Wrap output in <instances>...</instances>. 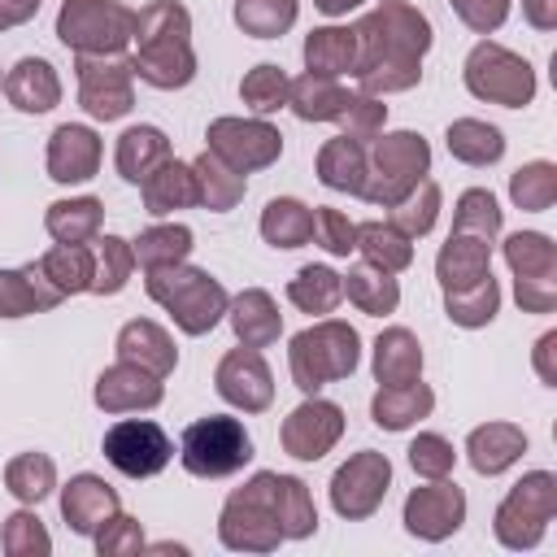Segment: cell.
Returning a JSON list of instances; mask_svg holds the SVG:
<instances>
[{
	"label": "cell",
	"instance_id": "cell-22",
	"mask_svg": "<svg viewBox=\"0 0 557 557\" xmlns=\"http://www.w3.org/2000/svg\"><path fill=\"white\" fill-rule=\"evenodd\" d=\"M226 318H231V331L244 348H270L283 335V313H278L274 296L261 292V287H244L226 305Z\"/></svg>",
	"mask_w": 557,
	"mask_h": 557
},
{
	"label": "cell",
	"instance_id": "cell-59",
	"mask_svg": "<svg viewBox=\"0 0 557 557\" xmlns=\"http://www.w3.org/2000/svg\"><path fill=\"white\" fill-rule=\"evenodd\" d=\"M557 331H544L540 339H535V374L548 383V387H557Z\"/></svg>",
	"mask_w": 557,
	"mask_h": 557
},
{
	"label": "cell",
	"instance_id": "cell-54",
	"mask_svg": "<svg viewBox=\"0 0 557 557\" xmlns=\"http://www.w3.org/2000/svg\"><path fill=\"white\" fill-rule=\"evenodd\" d=\"M453 461H457L453 444H448L444 435H435V431H422V435L409 444V466H413L422 479H448V474H453Z\"/></svg>",
	"mask_w": 557,
	"mask_h": 557
},
{
	"label": "cell",
	"instance_id": "cell-29",
	"mask_svg": "<svg viewBox=\"0 0 557 557\" xmlns=\"http://www.w3.org/2000/svg\"><path fill=\"white\" fill-rule=\"evenodd\" d=\"M144 209L152 213V218H165V213H174V209H191V205H200L196 200V174H191V165H183V161H161L144 183Z\"/></svg>",
	"mask_w": 557,
	"mask_h": 557
},
{
	"label": "cell",
	"instance_id": "cell-61",
	"mask_svg": "<svg viewBox=\"0 0 557 557\" xmlns=\"http://www.w3.org/2000/svg\"><path fill=\"white\" fill-rule=\"evenodd\" d=\"M522 13L535 30H553L557 26V0H522Z\"/></svg>",
	"mask_w": 557,
	"mask_h": 557
},
{
	"label": "cell",
	"instance_id": "cell-6",
	"mask_svg": "<svg viewBox=\"0 0 557 557\" xmlns=\"http://www.w3.org/2000/svg\"><path fill=\"white\" fill-rule=\"evenodd\" d=\"M431 170V144L418 131H392L379 135L370 157H366V183H361V200L392 209L396 200H405Z\"/></svg>",
	"mask_w": 557,
	"mask_h": 557
},
{
	"label": "cell",
	"instance_id": "cell-10",
	"mask_svg": "<svg viewBox=\"0 0 557 557\" xmlns=\"http://www.w3.org/2000/svg\"><path fill=\"white\" fill-rule=\"evenodd\" d=\"M466 87H470V96H479V100H487V104L522 109V104H531V96H535V70H531L518 52H509V48L483 39V44H474L470 57H466Z\"/></svg>",
	"mask_w": 557,
	"mask_h": 557
},
{
	"label": "cell",
	"instance_id": "cell-40",
	"mask_svg": "<svg viewBox=\"0 0 557 557\" xmlns=\"http://www.w3.org/2000/svg\"><path fill=\"white\" fill-rule=\"evenodd\" d=\"M448 152L461 161V165H496L505 157V139L492 122H479V117H457L448 126Z\"/></svg>",
	"mask_w": 557,
	"mask_h": 557
},
{
	"label": "cell",
	"instance_id": "cell-19",
	"mask_svg": "<svg viewBox=\"0 0 557 557\" xmlns=\"http://www.w3.org/2000/svg\"><path fill=\"white\" fill-rule=\"evenodd\" d=\"M165 396L161 379L131 366V361H117L109 366L100 379H96V405L104 413H139V409H157Z\"/></svg>",
	"mask_w": 557,
	"mask_h": 557
},
{
	"label": "cell",
	"instance_id": "cell-58",
	"mask_svg": "<svg viewBox=\"0 0 557 557\" xmlns=\"http://www.w3.org/2000/svg\"><path fill=\"white\" fill-rule=\"evenodd\" d=\"M513 296L527 313H553L557 309V278H513Z\"/></svg>",
	"mask_w": 557,
	"mask_h": 557
},
{
	"label": "cell",
	"instance_id": "cell-14",
	"mask_svg": "<svg viewBox=\"0 0 557 557\" xmlns=\"http://www.w3.org/2000/svg\"><path fill=\"white\" fill-rule=\"evenodd\" d=\"M78 104L96 122H117L135 104V70L126 57H78Z\"/></svg>",
	"mask_w": 557,
	"mask_h": 557
},
{
	"label": "cell",
	"instance_id": "cell-50",
	"mask_svg": "<svg viewBox=\"0 0 557 557\" xmlns=\"http://www.w3.org/2000/svg\"><path fill=\"white\" fill-rule=\"evenodd\" d=\"M287 87H292V78H287L278 65L261 61V65H252V70L244 74L239 96H244V104H248L252 113H274V109L287 104Z\"/></svg>",
	"mask_w": 557,
	"mask_h": 557
},
{
	"label": "cell",
	"instance_id": "cell-37",
	"mask_svg": "<svg viewBox=\"0 0 557 557\" xmlns=\"http://www.w3.org/2000/svg\"><path fill=\"white\" fill-rule=\"evenodd\" d=\"M44 278L61 292V296H78L91 292V274H96V252L87 244H57L39 257Z\"/></svg>",
	"mask_w": 557,
	"mask_h": 557
},
{
	"label": "cell",
	"instance_id": "cell-18",
	"mask_svg": "<svg viewBox=\"0 0 557 557\" xmlns=\"http://www.w3.org/2000/svg\"><path fill=\"white\" fill-rule=\"evenodd\" d=\"M100 170V135L83 122H61L48 139V178L87 183Z\"/></svg>",
	"mask_w": 557,
	"mask_h": 557
},
{
	"label": "cell",
	"instance_id": "cell-55",
	"mask_svg": "<svg viewBox=\"0 0 557 557\" xmlns=\"http://www.w3.org/2000/svg\"><path fill=\"white\" fill-rule=\"evenodd\" d=\"M91 540H96V553L100 557H131V553L144 548V527H139V518H131V513L117 509Z\"/></svg>",
	"mask_w": 557,
	"mask_h": 557
},
{
	"label": "cell",
	"instance_id": "cell-12",
	"mask_svg": "<svg viewBox=\"0 0 557 557\" xmlns=\"http://www.w3.org/2000/svg\"><path fill=\"white\" fill-rule=\"evenodd\" d=\"M100 453L126 479H152V474H161L170 466L174 444H170V435L157 422H148V418H122V422H113L104 431Z\"/></svg>",
	"mask_w": 557,
	"mask_h": 557
},
{
	"label": "cell",
	"instance_id": "cell-34",
	"mask_svg": "<svg viewBox=\"0 0 557 557\" xmlns=\"http://www.w3.org/2000/svg\"><path fill=\"white\" fill-rule=\"evenodd\" d=\"M305 65L309 74L339 78L357 65V35L352 26H318L305 35Z\"/></svg>",
	"mask_w": 557,
	"mask_h": 557
},
{
	"label": "cell",
	"instance_id": "cell-15",
	"mask_svg": "<svg viewBox=\"0 0 557 557\" xmlns=\"http://www.w3.org/2000/svg\"><path fill=\"white\" fill-rule=\"evenodd\" d=\"M344 435V409L335 400H300L283 426H278V440H283V453L296 457V461H322Z\"/></svg>",
	"mask_w": 557,
	"mask_h": 557
},
{
	"label": "cell",
	"instance_id": "cell-45",
	"mask_svg": "<svg viewBox=\"0 0 557 557\" xmlns=\"http://www.w3.org/2000/svg\"><path fill=\"white\" fill-rule=\"evenodd\" d=\"M496 309H500V287H496L492 274H483L479 283H470V287H461V292H444V313H448L457 326H466V331L487 326V322L496 318Z\"/></svg>",
	"mask_w": 557,
	"mask_h": 557
},
{
	"label": "cell",
	"instance_id": "cell-38",
	"mask_svg": "<svg viewBox=\"0 0 557 557\" xmlns=\"http://www.w3.org/2000/svg\"><path fill=\"white\" fill-rule=\"evenodd\" d=\"M261 235L270 248H305L313 239V209L305 200L278 196L261 213Z\"/></svg>",
	"mask_w": 557,
	"mask_h": 557
},
{
	"label": "cell",
	"instance_id": "cell-42",
	"mask_svg": "<svg viewBox=\"0 0 557 557\" xmlns=\"http://www.w3.org/2000/svg\"><path fill=\"white\" fill-rule=\"evenodd\" d=\"M505 261L513 278H557V244L540 231H518L505 239Z\"/></svg>",
	"mask_w": 557,
	"mask_h": 557
},
{
	"label": "cell",
	"instance_id": "cell-2",
	"mask_svg": "<svg viewBox=\"0 0 557 557\" xmlns=\"http://www.w3.org/2000/svg\"><path fill=\"white\" fill-rule=\"evenodd\" d=\"M135 57L131 70L135 78H144L157 91H174L187 87L196 78V52H191V13L178 0H152L135 13V30H131Z\"/></svg>",
	"mask_w": 557,
	"mask_h": 557
},
{
	"label": "cell",
	"instance_id": "cell-52",
	"mask_svg": "<svg viewBox=\"0 0 557 557\" xmlns=\"http://www.w3.org/2000/svg\"><path fill=\"white\" fill-rule=\"evenodd\" d=\"M453 231H470V235L496 239V235H500V209H496V196L483 191V187L461 191L457 213H453Z\"/></svg>",
	"mask_w": 557,
	"mask_h": 557
},
{
	"label": "cell",
	"instance_id": "cell-62",
	"mask_svg": "<svg viewBox=\"0 0 557 557\" xmlns=\"http://www.w3.org/2000/svg\"><path fill=\"white\" fill-rule=\"evenodd\" d=\"M318 4V13H326V17H344V13H352L357 4H366V0H313Z\"/></svg>",
	"mask_w": 557,
	"mask_h": 557
},
{
	"label": "cell",
	"instance_id": "cell-43",
	"mask_svg": "<svg viewBox=\"0 0 557 557\" xmlns=\"http://www.w3.org/2000/svg\"><path fill=\"white\" fill-rule=\"evenodd\" d=\"M287 300L300 313H331L344 300V283H339V274L331 265H305L287 283Z\"/></svg>",
	"mask_w": 557,
	"mask_h": 557
},
{
	"label": "cell",
	"instance_id": "cell-3",
	"mask_svg": "<svg viewBox=\"0 0 557 557\" xmlns=\"http://www.w3.org/2000/svg\"><path fill=\"white\" fill-rule=\"evenodd\" d=\"M144 287L148 296L174 318V326L183 335H205L226 318V287L196 265H161V270H144Z\"/></svg>",
	"mask_w": 557,
	"mask_h": 557
},
{
	"label": "cell",
	"instance_id": "cell-13",
	"mask_svg": "<svg viewBox=\"0 0 557 557\" xmlns=\"http://www.w3.org/2000/svg\"><path fill=\"white\" fill-rule=\"evenodd\" d=\"M387 483H392V461L387 453H374V448H361L352 453L335 474H331V509L348 522H361L370 518L383 496H387Z\"/></svg>",
	"mask_w": 557,
	"mask_h": 557
},
{
	"label": "cell",
	"instance_id": "cell-30",
	"mask_svg": "<svg viewBox=\"0 0 557 557\" xmlns=\"http://www.w3.org/2000/svg\"><path fill=\"white\" fill-rule=\"evenodd\" d=\"M117 174L126 183H144L161 161H170V139L161 126H126L117 135Z\"/></svg>",
	"mask_w": 557,
	"mask_h": 557
},
{
	"label": "cell",
	"instance_id": "cell-31",
	"mask_svg": "<svg viewBox=\"0 0 557 557\" xmlns=\"http://www.w3.org/2000/svg\"><path fill=\"white\" fill-rule=\"evenodd\" d=\"M348 96H352V91H344V87H339L335 78H326V74H300V78H292V87H287V109H292L300 122H335V117L344 113Z\"/></svg>",
	"mask_w": 557,
	"mask_h": 557
},
{
	"label": "cell",
	"instance_id": "cell-63",
	"mask_svg": "<svg viewBox=\"0 0 557 557\" xmlns=\"http://www.w3.org/2000/svg\"><path fill=\"white\" fill-rule=\"evenodd\" d=\"M0 87H4V78H0Z\"/></svg>",
	"mask_w": 557,
	"mask_h": 557
},
{
	"label": "cell",
	"instance_id": "cell-44",
	"mask_svg": "<svg viewBox=\"0 0 557 557\" xmlns=\"http://www.w3.org/2000/svg\"><path fill=\"white\" fill-rule=\"evenodd\" d=\"M4 487L22 500V505H39L44 496H52L57 487V466L48 453H17L4 466Z\"/></svg>",
	"mask_w": 557,
	"mask_h": 557
},
{
	"label": "cell",
	"instance_id": "cell-4",
	"mask_svg": "<svg viewBox=\"0 0 557 557\" xmlns=\"http://www.w3.org/2000/svg\"><path fill=\"white\" fill-rule=\"evenodd\" d=\"M218 540L235 553H274L283 544L278 518V474L257 470L244 487H235L218 518Z\"/></svg>",
	"mask_w": 557,
	"mask_h": 557
},
{
	"label": "cell",
	"instance_id": "cell-21",
	"mask_svg": "<svg viewBox=\"0 0 557 557\" xmlns=\"http://www.w3.org/2000/svg\"><path fill=\"white\" fill-rule=\"evenodd\" d=\"M492 274V239L470 235V231H448L440 257H435V278L444 292H461Z\"/></svg>",
	"mask_w": 557,
	"mask_h": 557
},
{
	"label": "cell",
	"instance_id": "cell-28",
	"mask_svg": "<svg viewBox=\"0 0 557 557\" xmlns=\"http://www.w3.org/2000/svg\"><path fill=\"white\" fill-rule=\"evenodd\" d=\"M431 409H435V392H431L422 379L400 383V387H379L374 400H370V418H374V426H383V431H405V426H413L418 418H426Z\"/></svg>",
	"mask_w": 557,
	"mask_h": 557
},
{
	"label": "cell",
	"instance_id": "cell-39",
	"mask_svg": "<svg viewBox=\"0 0 557 557\" xmlns=\"http://www.w3.org/2000/svg\"><path fill=\"white\" fill-rule=\"evenodd\" d=\"M357 252L387 274H400L413 265V244L392 222H357Z\"/></svg>",
	"mask_w": 557,
	"mask_h": 557
},
{
	"label": "cell",
	"instance_id": "cell-26",
	"mask_svg": "<svg viewBox=\"0 0 557 557\" xmlns=\"http://www.w3.org/2000/svg\"><path fill=\"white\" fill-rule=\"evenodd\" d=\"M65 296L44 278L39 261L22 265V270H0V318H26V313H44L52 305H61Z\"/></svg>",
	"mask_w": 557,
	"mask_h": 557
},
{
	"label": "cell",
	"instance_id": "cell-16",
	"mask_svg": "<svg viewBox=\"0 0 557 557\" xmlns=\"http://www.w3.org/2000/svg\"><path fill=\"white\" fill-rule=\"evenodd\" d=\"M466 522V492L448 479H431L426 487H413L405 496V531L418 540H448Z\"/></svg>",
	"mask_w": 557,
	"mask_h": 557
},
{
	"label": "cell",
	"instance_id": "cell-7",
	"mask_svg": "<svg viewBox=\"0 0 557 557\" xmlns=\"http://www.w3.org/2000/svg\"><path fill=\"white\" fill-rule=\"evenodd\" d=\"M135 30V9L122 0H65L57 13V39L78 57H122Z\"/></svg>",
	"mask_w": 557,
	"mask_h": 557
},
{
	"label": "cell",
	"instance_id": "cell-8",
	"mask_svg": "<svg viewBox=\"0 0 557 557\" xmlns=\"http://www.w3.org/2000/svg\"><path fill=\"white\" fill-rule=\"evenodd\" d=\"M178 457H183V470L196 479H226L252 461V440L239 418L209 413L183 431Z\"/></svg>",
	"mask_w": 557,
	"mask_h": 557
},
{
	"label": "cell",
	"instance_id": "cell-56",
	"mask_svg": "<svg viewBox=\"0 0 557 557\" xmlns=\"http://www.w3.org/2000/svg\"><path fill=\"white\" fill-rule=\"evenodd\" d=\"M313 239L331 252V257H348L357 248V222H348L339 209H313Z\"/></svg>",
	"mask_w": 557,
	"mask_h": 557
},
{
	"label": "cell",
	"instance_id": "cell-27",
	"mask_svg": "<svg viewBox=\"0 0 557 557\" xmlns=\"http://www.w3.org/2000/svg\"><path fill=\"white\" fill-rule=\"evenodd\" d=\"M374 379H379V387H400V383L422 379V344L413 331L387 326L374 339Z\"/></svg>",
	"mask_w": 557,
	"mask_h": 557
},
{
	"label": "cell",
	"instance_id": "cell-32",
	"mask_svg": "<svg viewBox=\"0 0 557 557\" xmlns=\"http://www.w3.org/2000/svg\"><path fill=\"white\" fill-rule=\"evenodd\" d=\"M318 183L331 187V191L361 196V183H366V144L348 139V135L326 139L318 148Z\"/></svg>",
	"mask_w": 557,
	"mask_h": 557
},
{
	"label": "cell",
	"instance_id": "cell-9",
	"mask_svg": "<svg viewBox=\"0 0 557 557\" xmlns=\"http://www.w3.org/2000/svg\"><path fill=\"white\" fill-rule=\"evenodd\" d=\"M553 518H557V479L548 470H531L496 505L492 531L505 548H535Z\"/></svg>",
	"mask_w": 557,
	"mask_h": 557
},
{
	"label": "cell",
	"instance_id": "cell-1",
	"mask_svg": "<svg viewBox=\"0 0 557 557\" xmlns=\"http://www.w3.org/2000/svg\"><path fill=\"white\" fill-rule=\"evenodd\" d=\"M357 87L361 96L409 91L422 78V57L431 48V22L405 0H379L357 26Z\"/></svg>",
	"mask_w": 557,
	"mask_h": 557
},
{
	"label": "cell",
	"instance_id": "cell-57",
	"mask_svg": "<svg viewBox=\"0 0 557 557\" xmlns=\"http://www.w3.org/2000/svg\"><path fill=\"white\" fill-rule=\"evenodd\" d=\"M453 4V13L470 26V30H479V35H492L505 17H509V0H448Z\"/></svg>",
	"mask_w": 557,
	"mask_h": 557
},
{
	"label": "cell",
	"instance_id": "cell-47",
	"mask_svg": "<svg viewBox=\"0 0 557 557\" xmlns=\"http://www.w3.org/2000/svg\"><path fill=\"white\" fill-rule=\"evenodd\" d=\"M296 0H235V26L252 39H278L296 22Z\"/></svg>",
	"mask_w": 557,
	"mask_h": 557
},
{
	"label": "cell",
	"instance_id": "cell-46",
	"mask_svg": "<svg viewBox=\"0 0 557 557\" xmlns=\"http://www.w3.org/2000/svg\"><path fill=\"white\" fill-rule=\"evenodd\" d=\"M509 200L527 213H544L557 200V165L553 161H527L509 174Z\"/></svg>",
	"mask_w": 557,
	"mask_h": 557
},
{
	"label": "cell",
	"instance_id": "cell-23",
	"mask_svg": "<svg viewBox=\"0 0 557 557\" xmlns=\"http://www.w3.org/2000/svg\"><path fill=\"white\" fill-rule=\"evenodd\" d=\"M117 361H131V366L165 379L178 366V348H174V339H170L165 326H157L148 318H135V322H126L117 331Z\"/></svg>",
	"mask_w": 557,
	"mask_h": 557
},
{
	"label": "cell",
	"instance_id": "cell-11",
	"mask_svg": "<svg viewBox=\"0 0 557 557\" xmlns=\"http://www.w3.org/2000/svg\"><path fill=\"white\" fill-rule=\"evenodd\" d=\"M205 139H209V152L222 157L239 174L265 170L283 152V135L265 117H213L209 131H205Z\"/></svg>",
	"mask_w": 557,
	"mask_h": 557
},
{
	"label": "cell",
	"instance_id": "cell-49",
	"mask_svg": "<svg viewBox=\"0 0 557 557\" xmlns=\"http://www.w3.org/2000/svg\"><path fill=\"white\" fill-rule=\"evenodd\" d=\"M435 218H440V187H435L431 178H422L405 200L392 205V218H387V222H392L400 235L418 239V235H426V231L435 226Z\"/></svg>",
	"mask_w": 557,
	"mask_h": 557
},
{
	"label": "cell",
	"instance_id": "cell-51",
	"mask_svg": "<svg viewBox=\"0 0 557 557\" xmlns=\"http://www.w3.org/2000/svg\"><path fill=\"white\" fill-rule=\"evenodd\" d=\"M0 544H4L9 557H48L52 553V535L39 522V513H30V509H17V513L4 518Z\"/></svg>",
	"mask_w": 557,
	"mask_h": 557
},
{
	"label": "cell",
	"instance_id": "cell-25",
	"mask_svg": "<svg viewBox=\"0 0 557 557\" xmlns=\"http://www.w3.org/2000/svg\"><path fill=\"white\" fill-rule=\"evenodd\" d=\"M522 453H527V431L513 426V422H483V426H474L470 440H466L470 466H474L479 474H487V479H492V474H505Z\"/></svg>",
	"mask_w": 557,
	"mask_h": 557
},
{
	"label": "cell",
	"instance_id": "cell-35",
	"mask_svg": "<svg viewBox=\"0 0 557 557\" xmlns=\"http://www.w3.org/2000/svg\"><path fill=\"white\" fill-rule=\"evenodd\" d=\"M191 174H196V200L205 205V209H213V213H226V209H235L239 200H244V174L239 170H231L222 157H213L209 148L191 161Z\"/></svg>",
	"mask_w": 557,
	"mask_h": 557
},
{
	"label": "cell",
	"instance_id": "cell-20",
	"mask_svg": "<svg viewBox=\"0 0 557 557\" xmlns=\"http://www.w3.org/2000/svg\"><path fill=\"white\" fill-rule=\"evenodd\" d=\"M117 509H122V500L100 474H74L61 487V518L74 535H96Z\"/></svg>",
	"mask_w": 557,
	"mask_h": 557
},
{
	"label": "cell",
	"instance_id": "cell-36",
	"mask_svg": "<svg viewBox=\"0 0 557 557\" xmlns=\"http://www.w3.org/2000/svg\"><path fill=\"white\" fill-rule=\"evenodd\" d=\"M104 205L96 196H74V200H52L44 213V226L57 244H87L100 235Z\"/></svg>",
	"mask_w": 557,
	"mask_h": 557
},
{
	"label": "cell",
	"instance_id": "cell-33",
	"mask_svg": "<svg viewBox=\"0 0 557 557\" xmlns=\"http://www.w3.org/2000/svg\"><path fill=\"white\" fill-rule=\"evenodd\" d=\"M339 283H344V296H348L361 313H370V318H383V313H392V309L400 305V283H396V274H387V270H379V265H370V261L348 265V274H339Z\"/></svg>",
	"mask_w": 557,
	"mask_h": 557
},
{
	"label": "cell",
	"instance_id": "cell-17",
	"mask_svg": "<svg viewBox=\"0 0 557 557\" xmlns=\"http://www.w3.org/2000/svg\"><path fill=\"white\" fill-rule=\"evenodd\" d=\"M213 387L226 405L244 409V413H261L274 405V374L265 366V357L257 348H231L222 361H218V374H213Z\"/></svg>",
	"mask_w": 557,
	"mask_h": 557
},
{
	"label": "cell",
	"instance_id": "cell-5",
	"mask_svg": "<svg viewBox=\"0 0 557 557\" xmlns=\"http://www.w3.org/2000/svg\"><path fill=\"white\" fill-rule=\"evenodd\" d=\"M361 361V335L357 326L339 322V318H322L313 326H305L300 335H292L287 348V366H292V383L313 396L322 383L348 379Z\"/></svg>",
	"mask_w": 557,
	"mask_h": 557
},
{
	"label": "cell",
	"instance_id": "cell-60",
	"mask_svg": "<svg viewBox=\"0 0 557 557\" xmlns=\"http://www.w3.org/2000/svg\"><path fill=\"white\" fill-rule=\"evenodd\" d=\"M39 4H44V0H0V30L30 22V17L39 13Z\"/></svg>",
	"mask_w": 557,
	"mask_h": 557
},
{
	"label": "cell",
	"instance_id": "cell-24",
	"mask_svg": "<svg viewBox=\"0 0 557 557\" xmlns=\"http://www.w3.org/2000/svg\"><path fill=\"white\" fill-rule=\"evenodd\" d=\"M4 96L22 113H48L61 100V78H57V70L44 57H22L4 74Z\"/></svg>",
	"mask_w": 557,
	"mask_h": 557
},
{
	"label": "cell",
	"instance_id": "cell-48",
	"mask_svg": "<svg viewBox=\"0 0 557 557\" xmlns=\"http://www.w3.org/2000/svg\"><path fill=\"white\" fill-rule=\"evenodd\" d=\"M96 274H91V292L96 296H117L126 283H131V270H135V248L131 239L122 235H104L96 239Z\"/></svg>",
	"mask_w": 557,
	"mask_h": 557
},
{
	"label": "cell",
	"instance_id": "cell-41",
	"mask_svg": "<svg viewBox=\"0 0 557 557\" xmlns=\"http://www.w3.org/2000/svg\"><path fill=\"white\" fill-rule=\"evenodd\" d=\"M131 248H135V265H144V270L178 265V261H187V252H191V226H183V222L148 226V231H139V239H135Z\"/></svg>",
	"mask_w": 557,
	"mask_h": 557
},
{
	"label": "cell",
	"instance_id": "cell-53",
	"mask_svg": "<svg viewBox=\"0 0 557 557\" xmlns=\"http://www.w3.org/2000/svg\"><path fill=\"white\" fill-rule=\"evenodd\" d=\"M335 122L344 126L348 139H357V144H374V139L383 135L387 104H379V96H361V91H352L348 104H344V113H339Z\"/></svg>",
	"mask_w": 557,
	"mask_h": 557
}]
</instances>
